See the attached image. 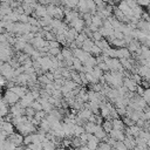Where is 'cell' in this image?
I'll return each mask as SVG.
<instances>
[{"label":"cell","instance_id":"obj_2","mask_svg":"<svg viewBox=\"0 0 150 150\" xmlns=\"http://www.w3.org/2000/svg\"><path fill=\"white\" fill-rule=\"evenodd\" d=\"M4 100L6 101V103L8 104V105H14V104H16V103H19V101H20V97L15 94V93H13L12 90H9V89H7L6 91H5V94H4Z\"/></svg>","mask_w":150,"mask_h":150},{"label":"cell","instance_id":"obj_9","mask_svg":"<svg viewBox=\"0 0 150 150\" xmlns=\"http://www.w3.org/2000/svg\"><path fill=\"white\" fill-rule=\"evenodd\" d=\"M123 86L130 91V93H136V89L138 87V84L131 79V77H124L123 79Z\"/></svg>","mask_w":150,"mask_h":150},{"label":"cell","instance_id":"obj_10","mask_svg":"<svg viewBox=\"0 0 150 150\" xmlns=\"http://www.w3.org/2000/svg\"><path fill=\"white\" fill-rule=\"evenodd\" d=\"M48 15V12H47V7L43 6V5H40L38 4L34 8V13H33V16H39L40 19L41 18H45Z\"/></svg>","mask_w":150,"mask_h":150},{"label":"cell","instance_id":"obj_33","mask_svg":"<svg viewBox=\"0 0 150 150\" xmlns=\"http://www.w3.org/2000/svg\"><path fill=\"white\" fill-rule=\"evenodd\" d=\"M60 42L57 40H54V41H48V46H49V49L50 48H60Z\"/></svg>","mask_w":150,"mask_h":150},{"label":"cell","instance_id":"obj_41","mask_svg":"<svg viewBox=\"0 0 150 150\" xmlns=\"http://www.w3.org/2000/svg\"><path fill=\"white\" fill-rule=\"evenodd\" d=\"M149 84H150V80H149Z\"/></svg>","mask_w":150,"mask_h":150},{"label":"cell","instance_id":"obj_36","mask_svg":"<svg viewBox=\"0 0 150 150\" xmlns=\"http://www.w3.org/2000/svg\"><path fill=\"white\" fill-rule=\"evenodd\" d=\"M28 15L26 14H21L20 18H19V22H22V23H28Z\"/></svg>","mask_w":150,"mask_h":150},{"label":"cell","instance_id":"obj_20","mask_svg":"<svg viewBox=\"0 0 150 150\" xmlns=\"http://www.w3.org/2000/svg\"><path fill=\"white\" fill-rule=\"evenodd\" d=\"M71 69L73 70H75V71H83V63L79 60V59H76L75 56H74V60H73V66H71Z\"/></svg>","mask_w":150,"mask_h":150},{"label":"cell","instance_id":"obj_19","mask_svg":"<svg viewBox=\"0 0 150 150\" xmlns=\"http://www.w3.org/2000/svg\"><path fill=\"white\" fill-rule=\"evenodd\" d=\"M94 45H95V42L93 41V39H87V40L82 43L81 48H82L84 52L90 53V50H91V48H93V46H94Z\"/></svg>","mask_w":150,"mask_h":150},{"label":"cell","instance_id":"obj_7","mask_svg":"<svg viewBox=\"0 0 150 150\" xmlns=\"http://www.w3.org/2000/svg\"><path fill=\"white\" fill-rule=\"evenodd\" d=\"M25 112H26V109L22 108L20 105V103H16L14 105H12L9 108V114L13 115V117H18V116H25Z\"/></svg>","mask_w":150,"mask_h":150},{"label":"cell","instance_id":"obj_37","mask_svg":"<svg viewBox=\"0 0 150 150\" xmlns=\"http://www.w3.org/2000/svg\"><path fill=\"white\" fill-rule=\"evenodd\" d=\"M55 150H66V149H64L63 146H57V148H56Z\"/></svg>","mask_w":150,"mask_h":150},{"label":"cell","instance_id":"obj_12","mask_svg":"<svg viewBox=\"0 0 150 150\" xmlns=\"http://www.w3.org/2000/svg\"><path fill=\"white\" fill-rule=\"evenodd\" d=\"M93 115V112H91V110L90 109H88V108H82L81 110H79L77 111V114H76V116L77 117H80L82 121H84V122H88V120H89V117Z\"/></svg>","mask_w":150,"mask_h":150},{"label":"cell","instance_id":"obj_22","mask_svg":"<svg viewBox=\"0 0 150 150\" xmlns=\"http://www.w3.org/2000/svg\"><path fill=\"white\" fill-rule=\"evenodd\" d=\"M91 23H93L94 26H96L97 28H100V27H102V25H103V19L100 18L97 14H95V15L91 16Z\"/></svg>","mask_w":150,"mask_h":150},{"label":"cell","instance_id":"obj_39","mask_svg":"<svg viewBox=\"0 0 150 150\" xmlns=\"http://www.w3.org/2000/svg\"><path fill=\"white\" fill-rule=\"evenodd\" d=\"M5 1H6V0H0V4H1V2H5Z\"/></svg>","mask_w":150,"mask_h":150},{"label":"cell","instance_id":"obj_15","mask_svg":"<svg viewBox=\"0 0 150 150\" xmlns=\"http://www.w3.org/2000/svg\"><path fill=\"white\" fill-rule=\"evenodd\" d=\"M1 130L6 131L8 135H12V134H14V131H15V127H14V124H13L12 122L5 121V122L2 123V125H1Z\"/></svg>","mask_w":150,"mask_h":150},{"label":"cell","instance_id":"obj_21","mask_svg":"<svg viewBox=\"0 0 150 150\" xmlns=\"http://www.w3.org/2000/svg\"><path fill=\"white\" fill-rule=\"evenodd\" d=\"M42 149L43 150H55L56 149V144L53 141H48L46 138V141L42 142Z\"/></svg>","mask_w":150,"mask_h":150},{"label":"cell","instance_id":"obj_38","mask_svg":"<svg viewBox=\"0 0 150 150\" xmlns=\"http://www.w3.org/2000/svg\"><path fill=\"white\" fill-rule=\"evenodd\" d=\"M15 1H18V2H20V4H22V2H23V0H15Z\"/></svg>","mask_w":150,"mask_h":150},{"label":"cell","instance_id":"obj_27","mask_svg":"<svg viewBox=\"0 0 150 150\" xmlns=\"http://www.w3.org/2000/svg\"><path fill=\"white\" fill-rule=\"evenodd\" d=\"M112 150H128V148L125 146V144H124L123 142L117 141V142L115 143V145L112 146Z\"/></svg>","mask_w":150,"mask_h":150},{"label":"cell","instance_id":"obj_24","mask_svg":"<svg viewBox=\"0 0 150 150\" xmlns=\"http://www.w3.org/2000/svg\"><path fill=\"white\" fill-rule=\"evenodd\" d=\"M83 132H84L83 125H77V124H75V127H74V137H80V135H82Z\"/></svg>","mask_w":150,"mask_h":150},{"label":"cell","instance_id":"obj_5","mask_svg":"<svg viewBox=\"0 0 150 150\" xmlns=\"http://www.w3.org/2000/svg\"><path fill=\"white\" fill-rule=\"evenodd\" d=\"M35 100H34V97H33V95H32V93H30V90L23 96V97H21L20 98V101H19V103H20V105L22 107V108H28V107H30L32 105V103L34 102Z\"/></svg>","mask_w":150,"mask_h":150},{"label":"cell","instance_id":"obj_1","mask_svg":"<svg viewBox=\"0 0 150 150\" xmlns=\"http://www.w3.org/2000/svg\"><path fill=\"white\" fill-rule=\"evenodd\" d=\"M14 68L11 66L9 62H5L2 68H1V75L7 80V81H13L14 80Z\"/></svg>","mask_w":150,"mask_h":150},{"label":"cell","instance_id":"obj_34","mask_svg":"<svg viewBox=\"0 0 150 150\" xmlns=\"http://www.w3.org/2000/svg\"><path fill=\"white\" fill-rule=\"evenodd\" d=\"M136 2L141 7H149L150 6V0H136Z\"/></svg>","mask_w":150,"mask_h":150},{"label":"cell","instance_id":"obj_6","mask_svg":"<svg viewBox=\"0 0 150 150\" xmlns=\"http://www.w3.org/2000/svg\"><path fill=\"white\" fill-rule=\"evenodd\" d=\"M69 26H70V28H74L76 32H79V33H81L84 28H86V23H84V20L82 19V18H77L76 20H74V21H71L70 23H69Z\"/></svg>","mask_w":150,"mask_h":150},{"label":"cell","instance_id":"obj_25","mask_svg":"<svg viewBox=\"0 0 150 150\" xmlns=\"http://www.w3.org/2000/svg\"><path fill=\"white\" fill-rule=\"evenodd\" d=\"M97 150H112V146L107 142H100Z\"/></svg>","mask_w":150,"mask_h":150},{"label":"cell","instance_id":"obj_11","mask_svg":"<svg viewBox=\"0 0 150 150\" xmlns=\"http://www.w3.org/2000/svg\"><path fill=\"white\" fill-rule=\"evenodd\" d=\"M130 57H131V53L127 47L116 48V59L121 60V59H130Z\"/></svg>","mask_w":150,"mask_h":150},{"label":"cell","instance_id":"obj_14","mask_svg":"<svg viewBox=\"0 0 150 150\" xmlns=\"http://www.w3.org/2000/svg\"><path fill=\"white\" fill-rule=\"evenodd\" d=\"M141 46H142L141 42H139L138 40H135V39H134V40L127 46V48L129 49V52H130L131 54H135V53H137V52L141 49Z\"/></svg>","mask_w":150,"mask_h":150},{"label":"cell","instance_id":"obj_31","mask_svg":"<svg viewBox=\"0 0 150 150\" xmlns=\"http://www.w3.org/2000/svg\"><path fill=\"white\" fill-rule=\"evenodd\" d=\"M35 111H41L42 110V105H41V103L38 101V100H35L33 103H32V105H30Z\"/></svg>","mask_w":150,"mask_h":150},{"label":"cell","instance_id":"obj_23","mask_svg":"<svg viewBox=\"0 0 150 150\" xmlns=\"http://www.w3.org/2000/svg\"><path fill=\"white\" fill-rule=\"evenodd\" d=\"M102 128H103V130H104L107 134H109V132L112 130V120H105V121H103Z\"/></svg>","mask_w":150,"mask_h":150},{"label":"cell","instance_id":"obj_30","mask_svg":"<svg viewBox=\"0 0 150 150\" xmlns=\"http://www.w3.org/2000/svg\"><path fill=\"white\" fill-rule=\"evenodd\" d=\"M60 53H61L60 48H50L47 54H48V56H57Z\"/></svg>","mask_w":150,"mask_h":150},{"label":"cell","instance_id":"obj_32","mask_svg":"<svg viewBox=\"0 0 150 150\" xmlns=\"http://www.w3.org/2000/svg\"><path fill=\"white\" fill-rule=\"evenodd\" d=\"M28 23L30 26H39L40 27V23H39V19L34 18V16H29L28 18Z\"/></svg>","mask_w":150,"mask_h":150},{"label":"cell","instance_id":"obj_29","mask_svg":"<svg viewBox=\"0 0 150 150\" xmlns=\"http://www.w3.org/2000/svg\"><path fill=\"white\" fill-rule=\"evenodd\" d=\"M35 114H36V111L32 108V107H28V108H26V112H25V115L28 117V118H32V117H34L35 116Z\"/></svg>","mask_w":150,"mask_h":150},{"label":"cell","instance_id":"obj_8","mask_svg":"<svg viewBox=\"0 0 150 150\" xmlns=\"http://www.w3.org/2000/svg\"><path fill=\"white\" fill-rule=\"evenodd\" d=\"M7 139H8L9 142H12L15 146L23 145V136H22L21 134H19V132H14V134L9 135Z\"/></svg>","mask_w":150,"mask_h":150},{"label":"cell","instance_id":"obj_16","mask_svg":"<svg viewBox=\"0 0 150 150\" xmlns=\"http://www.w3.org/2000/svg\"><path fill=\"white\" fill-rule=\"evenodd\" d=\"M112 129L124 131V129H125V124L123 123L122 118H114V120H112Z\"/></svg>","mask_w":150,"mask_h":150},{"label":"cell","instance_id":"obj_28","mask_svg":"<svg viewBox=\"0 0 150 150\" xmlns=\"http://www.w3.org/2000/svg\"><path fill=\"white\" fill-rule=\"evenodd\" d=\"M102 50L96 46V45H94L93 46V48H91V50H90V54L91 55H94V56H98V55H102Z\"/></svg>","mask_w":150,"mask_h":150},{"label":"cell","instance_id":"obj_40","mask_svg":"<svg viewBox=\"0 0 150 150\" xmlns=\"http://www.w3.org/2000/svg\"><path fill=\"white\" fill-rule=\"evenodd\" d=\"M0 95H1V87H0Z\"/></svg>","mask_w":150,"mask_h":150},{"label":"cell","instance_id":"obj_13","mask_svg":"<svg viewBox=\"0 0 150 150\" xmlns=\"http://www.w3.org/2000/svg\"><path fill=\"white\" fill-rule=\"evenodd\" d=\"M109 136L112 137L115 141H120V142H123L124 138H125V132L122 131V130H115L112 129L110 132H109Z\"/></svg>","mask_w":150,"mask_h":150},{"label":"cell","instance_id":"obj_26","mask_svg":"<svg viewBox=\"0 0 150 150\" xmlns=\"http://www.w3.org/2000/svg\"><path fill=\"white\" fill-rule=\"evenodd\" d=\"M142 97H143V100L145 101V103H146L148 105H150V88L144 89V93H143Z\"/></svg>","mask_w":150,"mask_h":150},{"label":"cell","instance_id":"obj_3","mask_svg":"<svg viewBox=\"0 0 150 150\" xmlns=\"http://www.w3.org/2000/svg\"><path fill=\"white\" fill-rule=\"evenodd\" d=\"M117 8L130 20L131 18H132V9L130 8V6L127 4V1L125 0H122V1H120L118 2V6H117Z\"/></svg>","mask_w":150,"mask_h":150},{"label":"cell","instance_id":"obj_17","mask_svg":"<svg viewBox=\"0 0 150 150\" xmlns=\"http://www.w3.org/2000/svg\"><path fill=\"white\" fill-rule=\"evenodd\" d=\"M83 128H84V132H87V134H94L96 131L97 124L94 123V122H86L84 125H83Z\"/></svg>","mask_w":150,"mask_h":150},{"label":"cell","instance_id":"obj_4","mask_svg":"<svg viewBox=\"0 0 150 150\" xmlns=\"http://www.w3.org/2000/svg\"><path fill=\"white\" fill-rule=\"evenodd\" d=\"M73 54H74V56H75L76 59H79L82 63H84V62L89 59V56L91 55L90 53L84 52L82 48H76V49H74V50H73Z\"/></svg>","mask_w":150,"mask_h":150},{"label":"cell","instance_id":"obj_18","mask_svg":"<svg viewBox=\"0 0 150 150\" xmlns=\"http://www.w3.org/2000/svg\"><path fill=\"white\" fill-rule=\"evenodd\" d=\"M79 1H80V0H60V4L63 5L66 8H70V9H71V8L77 7Z\"/></svg>","mask_w":150,"mask_h":150},{"label":"cell","instance_id":"obj_35","mask_svg":"<svg viewBox=\"0 0 150 150\" xmlns=\"http://www.w3.org/2000/svg\"><path fill=\"white\" fill-rule=\"evenodd\" d=\"M114 36H115V39H120V40L124 39V34L120 30H114Z\"/></svg>","mask_w":150,"mask_h":150}]
</instances>
